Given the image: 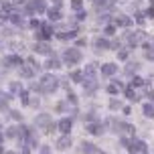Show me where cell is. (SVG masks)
<instances>
[{
    "label": "cell",
    "mask_w": 154,
    "mask_h": 154,
    "mask_svg": "<svg viewBox=\"0 0 154 154\" xmlns=\"http://www.w3.org/2000/svg\"><path fill=\"white\" fill-rule=\"evenodd\" d=\"M57 85H59L57 77L47 73V75L41 77V83H38V87H41V93H53L55 89H57Z\"/></svg>",
    "instance_id": "cell-1"
},
{
    "label": "cell",
    "mask_w": 154,
    "mask_h": 154,
    "mask_svg": "<svg viewBox=\"0 0 154 154\" xmlns=\"http://www.w3.org/2000/svg\"><path fill=\"white\" fill-rule=\"evenodd\" d=\"M37 126L43 130V134H51L55 130V124L51 122V116H47V114L37 116Z\"/></svg>",
    "instance_id": "cell-2"
},
{
    "label": "cell",
    "mask_w": 154,
    "mask_h": 154,
    "mask_svg": "<svg viewBox=\"0 0 154 154\" xmlns=\"http://www.w3.org/2000/svg\"><path fill=\"white\" fill-rule=\"evenodd\" d=\"M81 57H83V55H81L79 49H67V51L63 53V59H65L67 65H75V63H79V61H81Z\"/></svg>",
    "instance_id": "cell-3"
},
{
    "label": "cell",
    "mask_w": 154,
    "mask_h": 154,
    "mask_svg": "<svg viewBox=\"0 0 154 154\" xmlns=\"http://www.w3.org/2000/svg\"><path fill=\"white\" fill-rule=\"evenodd\" d=\"M128 152H132V154H136V152H146V144L142 142V140H134L132 138L130 140V146H128Z\"/></svg>",
    "instance_id": "cell-4"
},
{
    "label": "cell",
    "mask_w": 154,
    "mask_h": 154,
    "mask_svg": "<svg viewBox=\"0 0 154 154\" xmlns=\"http://www.w3.org/2000/svg\"><path fill=\"white\" fill-rule=\"evenodd\" d=\"M71 144H73V140H71L69 134H63L61 138H57V148H59V150H67Z\"/></svg>",
    "instance_id": "cell-5"
},
{
    "label": "cell",
    "mask_w": 154,
    "mask_h": 154,
    "mask_svg": "<svg viewBox=\"0 0 154 154\" xmlns=\"http://www.w3.org/2000/svg\"><path fill=\"white\" fill-rule=\"evenodd\" d=\"M71 126H73V120H71V118H63L61 122L57 124V128H59L63 134H69V132H71Z\"/></svg>",
    "instance_id": "cell-6"
},
{
    "label": "cell",
    "mask_w": 154,
    "mask_h": 154,
    "mask_svg": "<svg viewBox=\"0 0 154 154\" xmlns=\"http://www.w3.org/2000/svg\"><path fill=\"white\" fill-rule=\"evenodd\" d=\"M142 38H144V32H142V31L130 32V35H128V43H130V47H136L140 41H142Z\"/></svg>",
    "instance_id": "cell-7"
},
{
    "label": "cell",
    "mask_w": 154,
    "mask_h": 154,
    "mask_svg": "<svg viewBox=\"0 0 154 154\" xmlns=\"http://www.w3.org/2000/svg\"><path fill=\"white\" fill-rule=\"evenodd\" d=\"M29 4L32 6V10H35V12H45V10H47L45 0H31Z\"/></svg>",
    "instance_id": "cell-8"
},
{
    "label": "cell",
    "mask_w": 154,
    "mask_h": 154,
    "mask_svg": "<svg viewBox=\"0 0 154 154\" xmlns=\"http://www.w3.org/2000/svg\"><path fill=\"white\" fill-rule=\"evenodd\" d=\"M79 152H81V154H95V152H97V148L93 146V144H89V142H81Z\"/></svg>",
    "instance_id": "cell-9"
},
{
    "label": "cell",
    "mask_w": 154,
    "mask_h": 154,
    "mask_svg": "<svg viewBox=\"0 0 154 154\" xmlns=\"http://www.w3.org/2000/svg\"><path fill=\"white\" fill-rule=\"evenodd\" d=\"M35 51H37L38 55H53L51 53V47L47 45V43H37V45H35Z\"/></svg>",
    "instance_id": "cell-10"
},
{
    "label": "cell",
    "mask_w": 154,
    "mask_h": 154,
    "mask_svg": "<svg viewBox=\"0 0 154 154\" xmlns=\"http://www.w3.org/2000/svg\"><path fill=\"white\" fill-rule=\"evenodd\" d=\"M109 47H112V43H109L108 38H97V41H95V49H97V51H108Z\"/></svg>",
    "instance_id": "cell-11"
},
{
    "label": "cell",
    "mask_w": 154,
    "mask_h": 154,
    "mask_svg": "<svg viewBox=\"0 0 154 154\" xmlns=\"http://www.w3.org/2000/svg\"><path fill=\"white\" fill-rule=\"evenodd\" d=\"M87 132H89V134H93V136H100L101 132H103V126H101V124H87Z\"/></svg>",
    "instance_id": "cell-12"
},
{
    "label": "cell",
    "mask_w": 154,
    "mask_h": 154,
    "mask_svg": "<svg viewBox=\"0 0 154 154\" xmlns=\"http://www.w3.org/2000/svg\"><path fill=\"white\" fill-rule=\"evenodd\" d=\"M116 71H118L116 63H106V65L101 67V73H103V75H114Z\"/></svg>",
    "instance_id": "cell-13"
},
{
    "label": "cell",
    "mask_w": 154,
    "mask_h": 154,
    "mask_svg": "<svg viewBox=\"0 0 154 154\" xmlns=\"http://www.w3.org/2000/svg\"><path fill=\"white\" fill-rule=\"evenodd\" d=\"M59 65H61V61H59V59H57L55 55H49V61L45 63L47 69H55V67H59Z\"/></svg>",
    "instance_id": "cell-14"
},
{
    "label": "cell",
    "mask_w": 154,
    "mask_h": 154,
    "mask_svg": "<svg viewBox=\"0 0 154 154\" xmlns=\"http://www.w3.org/2000/svg\"><path fill=\"white\" fill-rule=\"evenodd\" d=\"M116 24L118 26H132V18H128V16H118L116 18Z\"/></svg>",
    "instance_id": "cell-15"
},
{
    "label": "cell",
    "mask_w": 154,
    "mask_h": 154,
    "mask_svg": "<svg viewBox=\"0 0 154 154\" xmlns=\"http://www.w3.org/2000/svg\"><path fill=\"white\" fill-rule=\"evenodd\" d=\"M120 132H126L128 136H134V132H136V128H134L132 124H122V126H120Z\"/></svg>",
    "instance_id": "cell-16"
},
{
    "label": "cell",
    "mask_w": 154,
    "mask_h": 154,
    "mask_svg": "<svg viewBox=\"0 0 154 154\" xmlns=\"http://www.w3.org/2000/svg\"><path fill=\"white\" fill-rule=\"evenodd\" d=\"M142 112H144L146 118H154V106H152V103H146V106L142 108Z\"/></svg>",
    "instance_id": "cell-17"
},
{
    "label": "cell",
    "mask_w": 154,
    "mask_h": 154,
    "mask_svg": "<svg viewBox=\"0 0 154 154\" xmlns=\"http://www.w3.org/2000/svg\"><path fill=\"white\" fill-rule=\"evenodd\" d=\"M8 101H10V93H2L0 91V108H6Z\"/></svg>",
    "instance_id": "cell-18"
},
{
    "label": "cell",
    "mask_w": 154,
    "mask_h": 154,
    "mask_svg": "<svg viewBox=\"0 0 154 154\" xmlns=\"http://www.w3.org/2000/svg\"><path fill=\"white\" fill-rule=\"evenodd\" d=\"M20 75L29 79V77H32V75H35V71H32V67H24V65H23V69H20Z\"/></svg>",
    "instance_id": "cell-19"
},
{
    "label": "cell",
    "mask_w": 154,
    "mask_h": 154,
    "mask_svg": "<svg viewBox=\"0 0 154 154\" xmlns=\"http://www.w3.org/2000/svg\"><path fill=\"white\" fill-rule=\"evenodd\" d=\"M124 93H126V97H128V100H132V101H138V100H136V91H134L132 87H126V89H124Z\"/></svg>",
    "instance_id": "cell-20"
},
{
    "label": "cell",
    "mask_w": 154,
    "mask_h": 154,
    "mask_svg": "<svg viewBox=\"0 0 154 154\" xmlns=\"http://www.w3.org/2000/svg\"><path fill=\"white\" fill-rule=\"evenodd\" d=\"M6 138H18V128H14V126L8 128L6 130Z\"/></svg>",
    "instance_id": "cell-21"
},
{
    "label": "cell",
    "mask_w": 154,
    "mask_h": 154,
    "mask_svg": "<svg viewBox=\"0 0 154 154\" xmlns=\"http://www.w3.org/2000/svg\"><path fill=\"white\" fill-rule=\"evenodd\" d=\"M49 18H51V20H59V18H61V12H59L57 8H53V10H49Z\"/></svg>",
    "instance_id": "cell-22"
},
{
    "label": "cell",
    "mask_w": 154,
    "mask_h": 154,
    "mask_svg": "<svg viewBox=\"0 0 154 154\" xmlns=\"http://www.w3.org/2000/svg\"><path fill=\"white\" fill-rule=\"evenodd\" d=\"M71 6H73V10L81 12V8H83V0H73V2H71Z\"/></svg>",
    "instance_id": "cell-23"
},
{
    "label": "cell",
    "mask_w": 154,
    "mask_h": 154,
    "mask_svg": "<svg viewBox=\"0 0 154 154\" xmlns=\"http://www.w3.org/2000/svg\"><path fill=\"white\" fill-rule=\"evenodd\" d=\"M71 79H73L75 83H81V81H83V73H79V71H75V73H71Z\"/></svg>",
    "instance_id": "cell-24"
},
{
    "label": "cell",
    "mask_w": 154,
    "mask_h": 154,
    "mask_svg": "<svg viewBox=\"0 0 154 154\" xmlns=\"http://www.w3.org/2000/svg\"><path fill=\"white\" fill-rule=\"evenodd\" d=\"M144 83H146V81H142L140 77H134V79H132V89H134V87H142Z\"/></svg>",
    "instance_id": "cell-25"
},
{
    "label": "cell",
    "mask_w": 154,
    "mask_h": 154,
    "mask_svg": "<svg viewBox=\"0 0 154 154\" xmlns=\"http://www.w3.org/2000/svg\"><path fill=\"white\" fill-rule=\"evenodd\" d=\"M10 20H12L14 24H18V26H23V24H24V20H23L18 14H12V16H10Z\"/></svg>",
    "instance_id": "cell-26"
},
{
    "label": "cell",
    "mask_w": 154,
    "mask_h": 154,
    "mask_svg": "<svg viewBox=\"0 0 154 154\" xmlns=\"http://www.w3.org/2000/svg\"><path fill=\"white\" fill-rule=\"evenodd\" d=\"M118 91H120V87H118V85L112 81V83L108 85V93H112V95H114V93H118Z\"/></svg>",
    "instance_id": "cell-27"
},
{
    "label": "cell",
    "mask_w": 154,
    "mask_h": 154,
    "mask_svg": "<svg viewBox=\"0 0 154 154\" xmlns=\"http://www.w3.org/2000/svg\"><path fill=\"white\" fill-rule=\"evenodd\" d=\"M109 108H112V109H120V108H122V101L112 100V101H109Z\"/></svg>",
    "instance_id": "cell-28"
},
{
    "label": "cell",
    "mask_w": 154,
    "mask_h": 154,
    "mask_svg": "<svg viewBox=\"0 0 154 154\" xmlns=\"http://www.w3.org/2000/svg\"><path fill=\"white\" fill-rule=\"evenodd\" d=\"M138 67H140L138 63H130V65H128V67H126V71H128V73H134V71L138 69Z\"/></svg>",
    "instance_id": "cell-29"
},
{
    "label": "cell",
    "mask_w": 154,
    "mask_h": 154,
    "mask_svg": "<svg viewBox=\"0 0 154 154\" xmlns=\"http://www.w3.org/2000/svg\"><path fill=\"white\" fill-rule=\"evenodd\" d=\"M10 91H12V93H20V91H23V89H20V83H12V85H10Z\"/></svg>",
    "instance_id": "cell-30"
},
{
    "label": "cell",
    "mask_w": 154,
    "mask_h": 154,
    "mask_svg": "<svg viewBox=\"0 0 154 154\" xmlns=\"http://www.w3.org/2000/svg\"><path fill=\"white\" fill-rule=\"evenodd\" d=\"M20 101H23L24 106L29 103V93H26V91H20Z\"/></svg>",
    "instance_id": "cell-31"
},
{
    "label": "cell",
    "mask_w": 154,
    "mask_h": 154,
    "mask_svg": "<svg viewBox=\"0 0 154 154\" xmlns=\"http://www.w3.org/2000/svg\"><path fill=\"white\" fill-rule=\"evenodd\" d=\"M118 59H120V61L128 59V51H118Z\"/></svg>",
    "instance_id": "cell-32"
},
{
    "label": "cell",
    "mask_w": 154,
    "mask_h": 154,
    "mask_svg": "<svg viewBox=\"0 0 154 154\" xmlns=\"http://www.w3.org/2000/svg\"><path fill=\"white\" fill-rule=\"evenodd\" d=\"M10 118H14V120H23L20 112H16V109H12V112H10Z\"/></svg>",
    "instance_id": "cell-33"
},
{
    "label": "cell",
    "mask_w": 154,
    "mask_h": 154,
    "mask_svg": "<svg viewBox=\"0 0 154 154\" xmlns=\"http://www.w3.org/2000/svg\"><path fill=\"white\" fill-rule=\"evenodd\" d=\"M35 37H37L38 41H47V37H45V35H43V31H41V29H38V31H37V35H35Z\"/></svg>",
    "instance_id": "cell-34"
},
{
    "label": "cell",
    "mask_w": 154,
    "mask_h": 154,
    "mask_svg": "<svg viewBox=\"0 0 154 154\" xmlns=\"http://www.w3.org/2000/svg\"><path fill=\"white\" fill-rule=\"evenodd\" d=\"M51 2L55 4V8H57V10H61V6H63V2H61V0H51Z\"/></svg>",
    "instance_id": "cell-35"
},
{
    "label": "cell",
    "mask_w": 154,
    "mask_h": 154,
    "mask_svg": "<svg viewBox=\"0 0 154 154\" xmlns=\"http://www.w3.org/2000/svg\"><path fill=\"white\" fill-rule=\"evenodd\" d=\"M31 26H32V29H41V23L35 18V20H31Z\"/></svg>",
    "instance_id": "cell-36"
},
{
    "label": "cell",
    "mask_w": 154,
    "mask_h": 154,
    "mask_svg": "<svg viewBox=\"0 0 154 154\" xmlns=\"http://www.w3.org/2000/svg\"><path fill=\"white\" fill-rule=\"evenodd\" d=\"M146 57L150 59V61H154V51H152V49H148V51H146Z\"/></svg>",
    "instance_id": "cell-37"
},
{
    "label": "cell",
    "mask_w": 154,
    "mask_h": 154,
    "mask_svg": "<svg viewBox=\"0 0 154 154\" xmlns=\"http://www.w3.org/2000/svg\"><path fill=\"white\" fill-rule=\"evenodd\" d=\"M24 12H26V14H32L35 10H32V6H31V4H26V6H24Z\"/></svg>",
    "instance_id": "cell-38"
},
{
    "label": "cell",
    "mask_w": 154,
    "mask_h": 154,
    "mask_svg": "<svg viewBox=\"0 0 154 154\" xmlns=\"http://www.w3.org/2000/svg\"><path fill=\"white\" fill-rule=\"evenodd\" d=\"M65 108H67V103H65V101H61V103H57V109H59V112H63Z\"/></svg>",
    "instance_id": "cell-39"
},
{
    "label": "cell",
    "mask_w": 154,
    "mask_h": 154,
    "mask_svg": "<svg viewBox=\"0 0 154 154\" xmlns=\"http://www.w3.org/2000/svg\"><path fill=\"white\" fill-rule=\"evenodd\" d=\"M136 23H138V24H142V23H144V16L140 14V12H138V14H136Z\"/></svg>",
    "instance_id": "cell-40"
},
{
    "label": "cell",
    "mask_w": 154,
    "mask_h": 154,
    "mask_svg": "<svg viewBox=\"0 0 154 154\" xmlns=\"http://www.w3.org/2000/svg\"><path fill=\"white\" fill-rule=\"evenodd\" d=\"M83 18H85V12H83V10H81V12H77V20H83Z\"/></svg>",
    "instance_id": "cell-41"
},
{
    "label": "cell",
    "mask_w": 154,
    "mask_h": 154,
    "mask_svg": "<svg viewBox=\"0 0 154 154\" xmlns=\"http://www.w3.org/2000/svg\"><path fill=\"white\" fill-rule=\"evenodd\" d=\"M41 154H49V146H41Z\"/></svg>",
    "instance_id": "cell-42"
},
{
    "label": "cell",
    "mask_w": 154,
    "mask_h": 154,
    "mask_svg": "<svg viewBox=\"0 0 154 154\" xmlns=\"http://www.w3.org/2000/svg\"><path fill=\"white\" fill-rule=\"evenodd\" d=\"M148 16H150V18H154V8H150V10H148Z\"/></svg>",
    "instance_id": "cell-43"
},
{
    "label": "cell",
    "mask_w": 154,
    "mask_h": 154,
    "mask_svg": "<svg viewBox=\"0 0 154 154\" xmlns=\"http://www.w3.org/2000/svg\"><path fill=\"white\" fill-rule=\"evenodd\" d=\"M95 154H103V152H100V150H97V152H95Z\"/></svg>",
    "instance_id": "cell-44"
},
{
    "label": "cell",
    "mask_w": 154,
    "mask_h": 154,
    "mask_svg": "<svg viewBox=\"0 0 154 154\" xmlns=\"http://www.w3.org/2000/svg\"><path fill=\"white\" fill-rule=\"evenodd\" d=\"M0 154H2V146H0Z\"/></svg>",
    "instance_id": "cell-45"
},
{
    "label": "cell",
    "mask_w": 154,
    "mask_h": 154,
    "mask_svg": "<svg viewBox=\"0 0 154 154\" xmlns=\"http://www.w3.org/2000/svg\"><path fill=\"white\" fill-rule=\"evenodd\" d=\"M144 154H146V152H144Z\"/></svg>",
    "instance_id": "cell-46"
}]
</instances>
